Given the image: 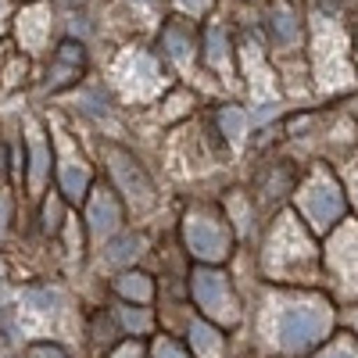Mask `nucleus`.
I'll return each instance as SVG.
<instances>
[{"label":"nucleus","instance_id":"1","mask_svg":"<svg viewBox=\"0 0 358 358\" xmlns=\"http://www.w3.org/2000/svg\"><path fill=\"white\" fill-rule=\"evenodd\" d=\"M315 265V248L308 244V233L294 219H280V226L268 236L265 248V268L280 280H308Z\"/></svg>","mask_w":358,"mask_h":358},{"label":"nucleus","instance_id":"2","mask_svg":"<svg viewBox=\"0 0 358 358\" xmlns=\"http://www.w3.org/2000/svg\"><path fill=\"white\" fill-rule=\"evenodd\" d=\"M326 330H330V308L322 301H301V305H287L276 315V344L290 355H305L312 351Z\"/></svg>","mask_w":358,"mask_h":358},{"label":"nucleus","instance_id":"3","mask_svg":"<svg viewBox=\"0 0 358 358\" xmlns=\"http://www.w3.org/2000/svg\"><path fill=\"white\" fill-rule=\"evenodd\" d=\"M297 208H301V215L308 219L315 233H330L344 215V190L337 187V179H330L326 172H315L297 190Z\"/></svg>","mask_w":358,"mask_h":358},{"label":"nucleus","instance_id":"4","mask_svg":"<svg viewBox=\"0 0 358 358\" xmlns=\"http://www.w3.org/2000/svg\"><path fill=\"white\" fill-rule=\"evenodd\" d=\"M312 43H315V76L326 90L344 86L351 79L348 69V57H344V36H341V25H334L330 18H319L312 29Z\"/></svg>","mask_w":358,"mask_h":358},{"label":"nucleus","instance_id":"5","mask_svg":"<svg viewBox=\"0 0 358 358\" xmlns=\"http://www.w3.org/2000/svg\"><path fill=\"white\" fill-rule=\"evenodd\" d=\"M190 290H194V301L201 305V312L208 319H215L222 326H233L241 319V305H236L233 283L222 273H215V268H197L190 276Z\"/></svg>","mask_w":358,"mask_h":358},{"label":"nucleus","instance_id":"6","mask_svg":"<svg viewBox=\"0 0 358 358\" xmlns=\"http://www.w3.org/2000/svg\"><path fill=\"white\" fill-rule=\"evenodd\" d=\"M183 241H187L190 255L201 262H222L233 248L229 229L219 219H208V215H190L183 222Z\"/></svg>","mask_w":358,"mask_h":358},{"label":"nucleus","instance_id":"7","mask_svg":"<svg viewBox=\"0 0 358 358\" xmlns=\"http://www.w3.org/2000/svg\"><path fill=\"white\" fill-rule=\"evenodd\" d=\"M330 273L337 276L341 294L358 297V222L344 226L330 244Z\"/></svg>","mask_w":358,"mask_h":358},{"label":"nucleus","instance_id":"8","mask_svg":"<svg viewBox=\"0 0 358 358\" xmlns=\"http://www.w3.org/2000/svg\"><path fill=\"white\" fill-rule=\"evenodd\" d=\"M108 162H111V172L118 179V187H122V194L129 197V204L133 208H151L155 187H151V179L143 176V169H136V162L126 151H118V147H108Z\"/></svg>","mask_w":358,"mask_h":358},{"label":"nucleus","instance_id":"9","mask_svg":"<svg viewBox=\"0 0 358 358\" xmlns=\"http://www.w3.org/2000/svg\"><path fill=\"white\" fill-rule=\"evenodd\" d=\"M118 79H122L129 97H155L162 90V72L147 54H129L118 65Z\"/></svg>","mask_w":358,"mask_h":358},{"label":"nucleus","instance_id":"10","mask_svg":"<svg viewBox=\"0 0 358 358\" xmlns=\"http://www.w3.org/2000/svg\"><path fill=\"white\" fill-rule=\"evenodd\" d=\"M118 201L111 190H97L94 197H90V212H86V222L90 229H94V236H108L115 226H118Z\"/></svg>","mask_w":358,"mask_h":358},{"label":"nucleus","instance_id":"11","mask_svg":"<svg viewBox=\"0 0 358 358\" xmlns=\"http://www.w3.org/2000/svg\"><path fill=\"white\" fill-rule=\"evenodd\" d=\"M83 72V47H76V43H65L62 47V54H57V62H54V69H50V86H62V83H72L76 76Z\"/></svg>","mask_w":358,"mask_h":358},{"label":"nucleus","instance_id":"12","mask_svg":"<svg viewBox=\"0 0 358 358\" xmlns=\"http://www.w3.org/2000/svg\"><path fill=\"white\" fill-rule=\"evenodd\" d=\"M190 344L197 358H219L222 355V334L212 330L208 322H194L190 326Z\"/></svg>","mask_w":358,"mask_h":358},{"label":"nucleus","instance_id":"13","mask_svg":"<svg viewBox=\"0 0 358 358\" xmlns=\"http://www.w3.org/2000/svg\"><path fill=\"white\" fill-rule=\"evenodd\" d=\"M115 290L122 294L126 301H140V305H147V301H151V294H155L151 280H147L143 273H126V276H118V280H115Z\"/></svg>","mask_w":358,"mask_h":358},{"label":"nucleus","instance_id":"14","mask_svg":"<svg viewBox=\"0 0 358 358\" xmlns=\"http://www.w3.org/2000/svg\"><path fill=\"white\" fill-rule=\"evenodd\" d=\"M165 47H169V54L176 57L179 65H190V50H194V40L187 36V29L179 25V22H172V25L165 29Z\"/></svg>","mask_w":358,"mask_h":358},{"label":"nucleus","instance_id":"15","mask_svg":"<svg viewBox=\"0 0 358 358\" xmlns=\"http://www.w3.org/2000/svg\"><path fill=\"white\" fill-rule=\"evenodd\" d=\"M219 129H222V136L229 143H241L244 133H248V115L241 108H222L219 111Z\"/></svg>","mask_w":358,"mask_h":358},{"label":"nucleus","instance_id":"16","mask_svg":"<svg viewBox=\"0 0 358 358\" xmlns=\"http://www.w3.org/2000/svg\"><path fill=\"white\" fill-rule=\"evenodd\" d=\"M86 187H90V172L83 165H62V190H65V197L79 201L86 194Z\"/></svg>","mask_w":358,"mask_h":358},{"label":"nucleus","instance_id":"17","mask_svg":"<svg viewBox=\"0 0 358 358\" xmlns=\"http://www.w3.org/2000/svg\"><path fill=\"white\" fill-rule=\"evenodd\" d=\"M29 147H33V176H29V183H33V190H40L43 187V176H47V143H43V136L36 129H33Z\"/></svg>","mask_w":358,"mask_h":358},{"label":"nucleus","instance_id":"18","mask_svg":"<svg viewBox=\"0 0 358 358\" xmlns=\"http://www.w3.org/2000/svg\"><path fill=\"white\" fill-rule=\"evenodd\" d=\"M273 29H276V40H280V43H294V40H297V22H294V15L287 11V4H280V8L273 11Z\"/></svg>","mask_w":358,"mask_h":358},{"label":"nucleus","instance_id":"19","mask_svg":"<svg viewBox=\"0 0 358 358\" xmlns=\"http://www.w3.org/2000/svg\"><path fill=\"white\" fill-rule=\"evenodd\" d=\"M208 57H212L215 69L226 65V36L219 33V29H212V33H208Z\"/></svg>","mask_w":358,"mask_h":358},{"label":"nucleus","instance_id":"20","mask_svg":"<svg viewBox=\"0 0 358 358\" xmlns=\"http://www.w3.org/2000/svg\"><path fill=\"white\" fill-rule=\"evenodd\" d=\"M97 344H111V337H115V322L108 319V315H97Z\"/></svg>","mask_w":358,"mask_h":358},{"label":"nucleus","instance_id":"21","mask_svg":"<svg viewBox=\"0 0 358 358\" xmlns=\"http://www.w3.org/2000/svg\"><path fill=\"white\" fill-rule=\"evenodd\" d=\"M29 358H65V351L54 344H36V348H29Z\"/></svg>","mask_w":358,"mask_h":358},{"label":"nucleus","instance_id":"22","mask_svg":"<svg viewBox=\"0 0 358 358\" xmlns=\"http://www.w3.org/2000/svg\"><path fill=\"white\" fill-rule=\"evenodd\" d=\"M155 358H187V355L179 351L172 341H158V344H155Z\"/></svg>","mask_w":358,"mask_h":358},{"label":"nucleus","instance_id":"23","mask_svg":"<svg viewBox=\"0 0 358 358\" xmlns=\"http://www.w3.org/2000/svg\"><path fill=\"white\" fill-rule=\"evenodd\" d=\"M126 326H129V330H147V326H151V319H147L143 312H133V308H126Z\"/></svg>","mask_w":358,"mask_h":358},{"label":"nucleus","instance_id":"24","mask_svg":"<svg viewBox=\"0 0 358 358\" xmlns=\"http://www.w3.org/2000/svg\"><path fill=\"white\" fill-rule=\"evenodd\" d=\"M322 358H358V348L355 344H337V348H330Z\"/></svg>","mask_w":358,"mask_h":358},{"label":"nucleus","instance_id":"25","mask_svg":"<svg viewBox=\"0 0 358 358\" xmlns=\"http://www.w3.org/2000/svg\"><path fill=\"white\" fill-rule=\"evenodd\" d=\"M208 4H212V0H179V8H183V11H194V15L208 11Z\"/></svg>","mask_w":358,"mask_h":358},{"label":"nucleus","instance_id":"26","mask_svg":"<svg viewBox=\"0 0 358 358\" xmlns=\"http://www.w3.org/2000/svg\"><path fill=\"white\" fill-rule=\"evenodd\" d=\"M129 248H136V241H122V244L115 248V255H111V258H115V262H118V258H129V255H133Z\"/></svg>","mask_w":358,"mask_h":358},{"label":"nucleus","instance_id":"27","mask_svg":"<svg viewBox=\"0 0 358 358\" xmlns=\"http://www.w3.org/2000/svg\"><path fill=\"white\" fill-rule=\"evenodd\" d=\"M351 187H355V190H358V162H355V165H351ZM355 197H358V194H355Z\"/></svg>","mask_w":358,"mask_h":358},{"label":"nucleus","instance_id":"28","mask_svg":"<svg viewBox=\"0 0 358 358\" xmlns=\"http://www.w3.org/2000/svg\"><path fill=\"white\" fill-rule=\"evenodd\" d=\"M133 4H140V8H151V4H155V0H133Z\"/></svg>","mask_w":358,"mask_h":358},{"label":"nucleus","instance_id":"29","mask_svg":"<svg viewBox=\"0 0 358 358\" xmlns=\"http://www.w3.org/2000/svg\"><path fill=\"white\" fill-rule=\"evenodd\" d=\"M0 18H4V0H0Z\"/></svg>","mask_w":358,"mask_h":358}]
</instances>
